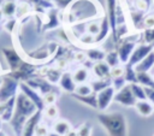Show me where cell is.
<instances>
[{
  "label": "cell",
  "mask_w": 154,
  "mask_h": 136,
  "mask_svg": "<svg viewBox=\"0 0 154 136\" xmlns=\"http://www.w3.org/2000/svg\"><path fill=\"white\" fill-rule=\"evenodd\" d=\"M37 112L34 102L22 91H18L16 96V107L13 116L10 120L11 128L16 136H22L25 123Z\"/></svg>",
  "instance_id": "6da1fadb"
},
{
  "label": "cell",
  "mask_w": 154,
  "mask_h": 136,
  "mask_svg": "<svg viewBox=\"0 0 154 136\" xmlns=\"http://www.w3.org/2000/svg\"><path fill=\"white\" fill-rule=\"evenodd\" d=\"M97 14V7L93 0H75L65 12L66 23H78Z\"/></svg>",
  "instance_id": "7a4b0ae2"
},
{
  "label": "cell",
  "mask_w": 154,
  "mask_h": 136,
  "mask_svg": "<svg viewBox=\"0 0 154 136\" xmlns=\"http://www.w3.org/2000/svg\"><path fill=\"white\" fill-rule=\"evenodd\" d=\"M97 120L108 136H128L126 119L123 113H100L97 114Z\"/></svg>",
  "instance_id": "3957f363"
},
{
  "label": "cell",
  "mask_w": 154,
  "mask_h": 136,
  "mask_svg": "<svg viewBox=\"0 0 154 136\" xmlns=\"http://www.w3.org/2000/svg\"><path fill=\"white\" fill-rule=\"evenodd\" d=\"M19 81L8 75L4 76V81L0 87V102H6L11 97L16 96L19 91Z\"/></svg>",
  "instance_id": "277c9868"
},
{
  "label": "cell",
  "mask_w": 154,
  "mask_h": 136,
  "mask_svg": "<svg viewBox=\"0 0 154 136\" xmlns=\"http://www.w3.org/2000/svg\"><path fill=\"white\" fill-rule=\"evenodd\" d=\"M153 51H154V45L141 43V45L136 46L135 49H134V52H132V54H131V57H130V59H129V61H128V64L125 66L134 69L141 60H143Z\"/></svg>",
  "instance_id": "5b68a950"
},
{
  "label": "cell",
  "mask_w": 154,
  "mask_h": 136,
  "mask_svg": "<svg viewBox=\"0 0 154 136\" xmlns=\"http://www.w3.org/2000/svg\"><path fill=\"white\" fill-rule=\"evenodd\" d=\"M19 91L24 93V94L34 102V105L36 106L37 111L43 112V110L46 108V104H45V101H43V96H42L37 90H35L34 88H31L30 85H28L25 82H20V83H19Z\"/></svg>",
  "instance_id": "8992f818"
},
{
  "label": "cell",
  "mask_w": 154,
  "mask_h": 136,
  "mask_svg": "<svg viewBox=\"0 0 154 136\" xmlns=\"http://www.w3.org/2000/svg\"><path fill=\"white\" fill-rule=\"evenodd\" d=\"M28 85H30L31 88H34L35 90H37L40 94H42V96L47 93H59L58 91V88L52 84L51 82H48L46 78H41V77H34V78H30L29 81L25 82Z\"/></svg>",
  "instance_id": "52a82bcc"
},
{
  "label": "cell",
  "mask_w": 154,
  "mask_h": 136,
  "mask_svg": "<svg viewBox=\"0 0 154 136\" xmlns=\"http://www.w3.org/2000/svg\"><path fill=\"white\" fill-rule=\"evenodd\" d=\"M114 101L120 104V105H123V106H128V107L134 106L135 107L137 100H136V97H135V95L132 93L131 84H126L120 90H118L116 93V95H114Z\"/></svg>",
  "instance_id": "ba28073f"
},
{
  "label": "cell",
  "mask_w": 154,
  "mask_h": 136,
  "mask_svg": "<svg viewBox=\"0 0 154 136\" xmlns=\"http://www.w3.org/2000/svg\"><path fill=\"white\" fill-rule=\"evenodd\" d=\"M2 53H4V57L6 58L7 64H8L10 72L18 71L25 64V61L22 59V57L13 48H2Z\"/></svg>",
  "instance_id": "9c48e42d"
},
{
  "label": "cell",
  "mask_w": 154,
  "mask_h": 136,
  "mask_svg": "<svg viewBox=\"0 0 154 136\" xmlns=\"http://www.w3.org/2000/svg\"><path fill=\"white\" fill-rule=\"evenodd\" d=\"M114 95H116V89L113 88V85H109L105 89H102L101 91H99L96 94L97 97V108L101 111H105L108 108V106L111 105V102L114 100Z\"/></svg>",
  "instance_id": "30bf717a"
},
{
  "label": "cell",
  "mask_w": 154,
  "mask_h": 136,
  "mask_svg": "<svg viewBox=\"0 0 154 136\" xmlns=\"http://www.w3.org/2000/svg\"><path fill=\"white\" fill-rule=\"evenodd\" d=\"M136 47V43L135 41L130 40V39H125L123 40L120 43H119V47H118V55H119V59H120V63L123 64H128L134 49Z\"/></svg>",
  "instance_id": "8fae6325"
},
{
  "label": "cell",
  "mask_w": 154,
  "mask_h": 136,
  "mask_svg": "<svg viewBox=\"0 0 154 136\" xmlns=\"http://www.w3.org/2000/svg\"><path fill=\"white\" fill-rule=\"evenodd\" d=\"M118 0H106L107 5V19L109 22L112 36L116 32L117 29V7H118Z\"/></svg>",
  "instance_id": "7c38bea8"
},
{
  "label": "cell",
  "mask_w": 154,
  "mask_h": 136,
  "mask_svg": "<svg viewBox=\"0 0 154 136\" xmlns=\"http://www.w3.org/2000/svg\"><path fill=\"white\" fill-rule=\"evenodd\" d=\"M58 84L60 85V88H61L63 90H65L66 93H70V94L75 93L76 87H77L76 82L73 81L72 75L69 73V72H64V73L61 75V78H60V81H59Z\"/></svg>",
  "instance_id": "4fadbf2b"
},
{
  "label": "cell",
  "mask_w": 154,
  "mask_h": 136,
  "mask_svg": "<svg viewBox=\"0 0 154 136\" xmlns=\"http://www.w3.org/2000/svg\"><path fill=\"white\" fill-rule=\"evenodd\" d=\"M93 72L94 75L100 78V79H103V78H111L109 76V72H111V66L105 61H97L94 66H93Z\"/></svg>",
  "instance_id": "5bb4252c"
},
{
  "label": "cell",
  "mask_w": 154,
  "mask_h": 136,
  "mask_svg": "<svg viewBox=\"0 0 154 136\" xmlns=\"http://www.w3.org/2000/svg\"><path fill=\"white\" fill-rule=\"evenodd\" d=\"M153 66H154V51L150 52L143 60H141V61L134 67V70H135L137 73L148 72Z\"/></svg>",
  "instance_id": "9a60e30c"
},
{
  "label": "cell",
  "mask_w": 154,
  "mask_h": 136,
  "mask_svg": "<svg viewBox=\"0 0 154 136\" xmlns=\"http://www.w3.org/2000/svg\"><path fill=\"white\" fill-rule=\"evenodd\" d=\"M135 108L142 117H149L154 112V106L148 100H138L135 105Z\"/></svg>",
  "instance_id": "2e32d148"
},
{
  "label": "cell",
  "mask_w": 154,
  "mask_h": 136,
  "mask_svg": "<svg viewBox=\"0 0 154 136\" xmlns=\"http://www.w3.org/2000/svg\"><path fill=\"white\" fill-rule=\"evenodd\" d=\"M71 96L73 99H76L77 101L82 102V104H85L87 106L89 107H93V108H97V97H96V93H91L89 95H77L75 93L71 94Z\"/></svg>",
  "instance_id": "e0dca14e"
},
{
  "label": "cell",
  "mask_w": 154,
  "mask_h": 136,
  "mask_svg": "<svg viewBox=\"0 0 154 136\" xmlns=\"http://www.w3.org/2000/svg\"><path fill=\"white\" fill-rule=\"evenodd\" d=\"M16 96L11 97L10 100H7L5 102V111H4V114L0 117V119L2 122H8L10 123V120L13 116V112H14V107H16Z\"/></svg>",
  "instance_id": "ac0fdd59"
},
{
  "label": "cell",
  "mask_w": 154,
  "mask_h": 136,
  "mask_svg": "<svg viewBox=\"0 0 154 136\" xmlns=\"http://www.w3.org/2000/svg\"><path fill=\"white\" fill-rule=\"evenodd\" d=\"M71 130V124L65 119H59L53 125V131L60 136H65Z\"/></svg>",
  "instance_id": "d6986e66"
},
{
  "label": "cell",
  "mask_w": 154,
  "mask_h": 136,
  "mask_svg": "<svg viewBox=\"0 0 154 136\" xmlns=\"http://www.w3.org/2000/svg\"><path fill=\"white\" fill-rule=\"evenodd\" d=\"M73 81L76 82V84H83L88 81L89 78V72L87 70V67H78L73 73H72Z\"/></svg>",
  "instance_id": "ffe728a7"
},
{
  "label": "cell",
  "mask_w": 154,
  "mask_h": 136,
  "mask_svg": "<svg viewBox=\"0 0 154 136\" xmlns=\"http://www.w3.org/2000/svg\"><path fill=\"white\" fill-rule=\"evenodd\" d=\"M87 58H88L89 60H91V61H96V63H97V61L105 60L106 53H105L102 49H100V48L93 47V48L88 49V52H87Z\"/></svg>",
  "instance_id": "44dd1931"
},
{
  "label": "cell",
  "mask_w": 154,
  "mask_h": 136,
  "mask_svg": "<svg viewBox=\"0 0 154 136\" xmlns=\"http://www.w3.org/2000/svg\"><path fill=\"white\" fill-rule=\"evenodd\" d=\"M0 11H1L2 16H6V17L11 18V17H13V16L16 14V12H17V5H16V2H13V1H11V0H10V1H6V2H2Z\"/></svg>",
  "instance_id": "7402d4cb"
},
{
  "label": "cell",
  "mask_w": 154,
  "mask_h": 136,
  "mask_svg": "<svg viewBox=\"0 0 154 136\" xmlns=\"http://www.w3.org/2000/svg\"><path fill=\"white\" fill-rule=\"evenodd\" d=\"M61 75H63V72L60 71V69L58 67V69H49V70H47L46 72H45V76H46V79L48 81V82H51L52 84H57V83H59V81H60V78H61Z\"/></svg>",
  "instance_id": "603a6c76"
},
{
  "label": "cell",
  "mask_w": 154,
  "mask_h": 136,
  "mask_svg": "<svg viewBox=\"0 0 154 136\" xmlns=\"http://www.w3.org/2000/svg\"><path fill=\"white\" fill-rule=\"evenodd\" d=\"M54 53V51H48L47 47H41L40 49L30 53V57L34 59V60H46L47 58L51 57V54Z\"/></svg>",
  "instance_id": "cb8c5ba5"
},
{
  "label": "cell",
  "mask_w": 154,
  "mask_h": 136,
  "mask_svg": "<svg viewBox=\"0 0 154 136\" xmlns=\"http://www.w3.org/2000/svg\"><path fill=\"white\" fill-rule=\"evenodd\" d=\"M90 85H91V88H93V91L97 94L99 91H101L102 89H105V88H107V87H109V85H112V84H111V78H103V79L97 78L96 81L91 82Z\"/></svg>",
  "instance_id": "d4e9b609"
},
{
  "label": "cell",
  "mask_w": 154,
  "mask_h": 136,
  "mask_svg": "<svg viewBox=\"0 0 154 136\" xmlns=\"http://www.w3.org/2000/svg\"><path fill=\"white\" fill-rule=\"evenodd\" d=\"M131 89H132V93L136 97V100H147V96H146V91H144V87L140 83H131Z\"/></svg>",
  "instance_id": "484cf974"
},
{
  "label": "cell",
  "mask_w": 154,
  "mask_h": 136,
  "mask_svg": "<svg viewBox=\"0 0 154 136\" xmlns=\"http://www.w3.org/2000/svg\"><path fill=\"white\" fill-rule=\"evenodd\" d=\"M25 2H31L37 10H48L54 7V4H52L49 0H24Z\"/></svg>",
  "instance_id": "4316f807"
},
{
  "label": "cell",
  "mask_w": 154,
  "mask_h": 136,
  "mask_svg": "<svg viewBox=\"0 0 154 136\" xmlns=\"http://www.w3.org/2000/svg\"><path fill=\"white\" fill-rule=\"evenodd\" d=\"M105 61L111 66V67H114V66H118V64L120 63V59H119V55H118V52L116 51H112L109 53L106 54V58H105Z\"/></svg>",
  "instance_id": "83f0119b"
},
{
  "label": "cell",
  "mask_w": 154,
  "mask_h": 136,
  "mask_svg": "<svg viewBox=\"0 0 154 136\" xmlns=\"http://www.w3.org/2000/svg\"><path fill=\"white\" fill-rule=\"evenodd\" d=\"M100 30H101V24H100L97 20H91V22H89L88 25H87V32H88L89 35L95 36V37L99 35Z\"/></svg>",
  "instance_id": "f1b7e54d"
},
{
  "label": "cell",
  "mask_w": 154,
  "mask_h": 136,
  "mask_svg": "<svg viewBox=\"0 0 154 136\" xmlns=\"http://www.w3.org/2000/svg\"><path fill=\"white\" fill-rule=\"evenodd\" d=\"M58 114H59V112H58V107L55 105H48L43 110V116L48 119H57Z\"/></svg>",
  "instance_id": "f546056e"
},
{
  "label": "cell",
  "mask_w": 154,
  "mask_h": 136,
  "mask_svg": "<svg viewBox=\"0 0 154 136\" xmlns=\"http://www.w3.org/2000/svg\"><path fill=\"white\" fill-rule=\"evenodd\" d=\"M30 11V5L29 2H25V1H22L18 6H17V12H16V16L17 18H22V17H25Z\"/></svg>",
  "instance_id": "4dcf8cb0"
},
{
  "label": "cell",
  "mask_w": 154,
  "mask_h": 136,
  "mask_svg": "<svg viewBox=\"0 0 154 136\" xmlns=\"http://www.w3.org/2000/svg\"><path fill=\"white\" fill-rule=\"evenodd\" d=\"M91 93H94V91H93V88H91L90 84H87V83L77 84L76 90H75V94L82 95V96H83V95H89V94H91Z\"/></svg>",
  "instance_id": "1f68e13d"
},
{
  "label": "cell",
  "mask_w": 154,
  "mask_h": 136,
  "mask_svg": "<svg viewBox=\"0 0 154 136\" xmlns=\"http://www.w3.org/2000/svg\"><path fill=\"white\" fill-rule=\"evenodd\" d=\"M143 42L148 45H154V28L144 29L143 31Z\"/></svg>",
  "instance_id": "d6a6232c"
},
{
  "label": "cell",
  "mask_w": 154,
  "mask_h": 136,
  "mask_svg": "<svg viewBox=\"0 0 154 136\" xmlns=\"http://www.w3.org/2000/svg\"><path fill=\"white\" fill-rule=\"evenodd\" d=\"M112 85H113V88L116 89V91L120 90L124 85H126L125 76L123 75V76H120V77H116V78H113V79H112Z\"/></svg>",
  "instance_id": "836d02e7"
},
{
  "label": "cell",
  "mask_w": 154,
  "mask_h": 136,
  "mask_svg": "<svg viewBox=\"0 0 154 136\" xmlns=\"http://www.w3.org/2000/svg\"><path fill=\"white\" fill-rule=\"evenodd\" d=\"M78 136H90L91 135V126L89 125V123H84L82 124L78 130H77Z\"/></svg>",
  "instance_id": "e575fe53"
},
{
  "label": "cell",
  "mask_w": 154,
  "mask_h": 136,
  "mask_svg": "<svg viewBox=\"0 0 154 136\" xmlns=\"http://www.w3.org/2000/svg\"><path fill=\"white\" fill-rule=\"evenodd\" d=\"M125 72V67L118 65V66H114V67H111V72H109V76L111 78H116V77H120L123 76Z\"/></svg>",
  "instance_id": "d590c367"
},
{
  "label": "cell",
  "mask_w": 154,
  "mask_h": 136,
  "mask_svg": "<svg viewBox=\"0 0 154 136\" xmlns=\"http://www.w3.org/2000/svg\"><path fill=\"white\" fill-rule=\"evenodd\" d=\"M48 134H49V131H48L47 125H45L40 122L35 129V136H47Z\"/></svg>",
  "instance_id": "8d00e7d4"
},
{
  "label": "cell",
  "mask_w": 154,
  "mask_h": 136,
  "mask_svg": "<svg viewBox=\"0 0 154 136\" xmlns=\"http://www.w3.org/2000/svg\"><path fill=\"white\" fill-rule=\"evenodd\" d=\"M57 96H58L57 93H47V94H45L43 95V101H45L46 106H48V105H55Z\"/></svg>",
  "instance_id": "74e56055"
},
{
  "label": "cell",
  "mask_w": 154,
  "mask_h": 136,
  "mask_svg": "<svg viewBox=\"0 0 154 136\" xmlns=\"http://www.w3.org/2000/svg\"><path fill=\"white\" fill-rule=\"evenodd\" d=\"M143 25L146 29L154 28V14H148L143 18Z\"/></svg>",
  "instance_id": "f35d334b"
},
{
  "label": "cell",
  "mask_w": 154,
  "mask_h": 136,
  "mask_svg": "<svg viewBox=\"0 0 154 136\" xmlns=\"http://www.w3.org/2000/svg\"><path fill=\"white\" fill-rule=\"evenodd\" d=\"M144 91H146L147 100L150 104H153V106H154V89L153 88H149V87H144Z\"/></svg>",
  "instance_id": "ab89813d"
},
{
  "label": "cell",
  "mask_w": 154,
  "mask_h": 136,
  "mask_svg": "<svg viewBox=\"0 0 154 136\" xmlns=\"http://www.w3.org/2000/svg\"><path fill=\"white\" fill-rule=\"evenodd\" d=\"M135 5L138 11H146L148 8V1L147 0H135Z\"/></svg>",
  "instance_id": "60d3db41"
},
{
  "label": "cell",
  "mask_w": 154,
  "mask_h": 136,
  "mask_svg": "<svg viewBox=\"0 0 154 136\" xmlns=\"http://www.w3.org/2000/svg\"><path fill=\"white\" fill-rule=\"evenodd\" d=\"M59 7H63V8H66V7H69L75 0H53Z\"/></svg>",
  "instance_id": "b9f144b4"
},
{
  "label": "cell",
  "mask_w": 154,
  "mask_h": 136,
  "mask_svg": "<svg viewBox=\"0 0 154 136\" xmlns=\"http://www.w3.org/2000/svg\"><path fill=\"white\" fill-rule=\"evenodd\" d=\"M14 24H16V20H14V19H11V20L6 24V29H7L8 31H12V30H13V25H14Z\"/></svg>",
  "instance_id": "7bdbcfd3"
},
{
  "label": "cell",
  "mask_w": 154,
  "mask_h": 136,
  "mask_svg": "<svg viewBox=\"0 0 154 136\" xmlns=\"http://www.w3.org/2000/svg\"><path fill=\"white\" fill-rule=\"evenodd\" d=\"M65 136H78V134H77V130H73V129H71Z\"/></svg>",
  "instance_id": "ee69618b"
},
{
  "label": "cell",
  "mask_w": 154,
  "mask_h": 136,
  "mask_svg": "<svg viewBox=\"0 0 154 136\" xmlns=\"http://www.w3.org/2000/svg\"><path fill=\"white\" fill-rule=\"evenodd\" d=\"M84 58H85V57H84V54H83V53H77V54H76V59H77V60H79V61H83V60H84Z\"/></svg>",
  "instance_id": "f6af8a7d"
},
{
  "label": "cell",
  "mask_w": 154,
  "mask_h": 136,
  "mask_svg": "<svg viewBox=\"0 0 154 136\" xmlns=\"http://www.w3.org/2000/svg\"><path fill=\"white\" fill-rule=\"evenodd\" d=\"M47 136H60V135H58L57 132H54V131H52V132H49Z\"/></svg>",
  "instance_id": "bcb514c9"
},
{
  "label": "cell",
  "mask_w": 154,
  "mask_h": 136,
  "mask_svg": "<svg viewBox=\"0 0 154 136\" xmlns=\"http://www.w3.org/2000/svg\"><path fill=\"white\" fill-rule=\"evenodd\" d=\"M2 81H4V76H0V87L2 84Z\"/></svg>",
  "instance_id": "7dc6e473"
},
{
  "label": "cell",
  "mask_w": 154,
  "mask_h": 136,
  "mask_svg": "<svg viewBox=\"0 0 154 136\" xmlns=\"http://www.w3.org/2000/svg\"><path fill=\"white\" fill-rule=\"evenodd\" d=\"M0 136H7V135H6L4 131H0Z\"/></svg>",
  "instance_id": "c3c4849f"
},
{
  "label": "cell",
  "mask_w": 154,
  "mask_h": 136,
  "mask_svg": "<svg viewBox=\"0 0 154 136\" xmlns=\"http://www.w3.org/2000/svg\"><path fill=\"white\" fill-rule=\"evenodd\" d=\"M1 128H2V120L0 119V131H1Z\"/></svg>",
  "instance_id": "681fc988"
},
{
  "label": "cell",
  "mask_w": 154,
  "mask_h": 136,
  "mask_svg": "<svg viewBox=\"0 0 154 136\" xmlns=\"http://www.w3.org/2000/svg\"><path fill=\"white\" fill-rule=\"evenodd\" d=\"M1 16H2V13H1V11H0V18H1Z\"/></svg>",
  "instance_id": "f907efd6"
}]
</instances>
